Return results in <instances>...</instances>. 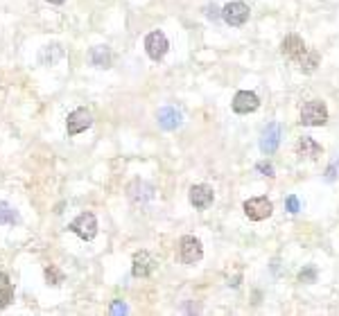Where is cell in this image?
I'll return each instance as SVG.
<instances>
[{"label":"cell","mask_w":339,"mask_h":316,"mask_svg":"<svg viewBox=\"0 0 339 316\" xmlns=\"http://www.w3.org/2000/svg\"><path fill=\"white\" fill-rule=\"evenodd\" d=\"M93 124V115H90L88 109H84V106H79L68 115V122H66V129H68V135H77L82 131H86V129Z\"/></svg>","instance_id":"8992f818"},{"label":"cell","mask_w":339,"mask_h":316,"mask_svg":"<svg viewBox=\"0 0 339 316\" xmlns=\"http://www.w3.org/2000/svg\"><path fill=\"white\" fill-rule=\"evenodd\" d=\"M296 154L298 156H305V158H312V161H316L321 154H324V149H321V145L316 143L314 138H310V135H303L301 140L296 143Z\"/></svg>","instance_id":"2e32d148"},{"label":"cell","mask_w":339,"mask_h":316,"mask_svg":"<svg viewBox=\"0 0 339 316\" xmlns=\"http://www.w3.org/2000/svg\"><path fill=\"white\" fill-rule=\"evenodd\" d=\"M203 258V246L197 237L192 235H183L179 242V260L183 264H195Z\"/></svg>","instance_id":"3957f363"},{"label":"cell","mask_w":339,"mask_h":316,"mask_svg":"<svg viewBox=\"0 0 339 316\" xmlns=\"http://www.w3.org/2000/svg\"><path fill=\"white\" fill-rule=\"evenodd\" d=\"M319 61H321V56H319V52L316 50H305V52L298 56V68L305 72V75H310V72H314L316 68H319Z\"/></svg>","instance_id":"ac0fdd59"},{"label":"cell","mask_w":339,"mask_h":316,"mask_svg":"<svg viewBox=\"0 0 339 316\" xmlns=\"http://www.w3.org/2000/svg\"><path fill=\"white\" fill-rule=\"evenodd\" d=\"M326 122H328V109L321 100H312L308 104H303L301 124H305V127H321Z\"/></svg>","instance_id":"6da1fadb"},{"label":"cell","mask_w":339,"mask_h":316,"mask_svg":"<svg viewBox=\"0 0 339 316\" xmlns=\"http://www.w3.org/2000/svg\"><path fill=\"white\" fill-rule=\"evenodd\" d=\"M188 196H190V203L197 208V210H206V208L213 203V199H215V192H213L211 185L199 183V185H192Z\"/></svg>","instance_id":"30bf717a"},{"label":"cell","mask_w":339,"mask_h":316,"mask_svg":"<svg viewBox=\"0 0 339 316\" xmlns=\"http://www.w3.org/2000/svg\"><path fill=\"white\" fill-rule=\"evenodd\" d=\"M244 214L251 222H262V219H267L271 212H274V206H271V201L267 196H256V199H247L244 201Z\"/></svg>","instance_id":"5b68a950"},{"label":"cell","mask_w":339,"mask_h":316,"mask_svg":"<svg viewBox=\"0 0 339 316\" xmlns=\"http://www.w3.org/2000/svg\"><path fill=\"white\" fill-rule=\"evenodd\" d=\"M285 208H287V212L296 214L298 210H301V201H298V196H294V194L287 196V199H285Z\"/></svg>","instance_id":"603a6c76"},{"label":"cell","mask_w":339,"mask_h":316,"mask_svg":"<svg viewBox=\"0 0 339 316\" xmlns=\"http://www.w3.org/2000/svg\"><path fill=\"white\" fill-rule=\"evenodd\" d=\"M316 275H319L316 267L308 264V267H303L301 271H298V282H303V285H312V282H316Z\"/></svg>","instance_id":"7402d4cb"},{"label":"cell","mask_w":339,"mask_h":316,"mask_svg":"<svg viewBox=\"0 0 339 316\" xmlns=\"http://www.w3.org/2000/svg\"><path fill=\"white\" fill-rule=\"evenodd\" d=\"M98 219H95V214L93 212H82V214H77L75 219H72V224H70V230L75 233L79 240H84V242H90L95 235H98Z\"/></svg>","instance_id":"7a4b0ae2"},{"label":"cell","mask_w":339,"mask_h":316,"mask_svg":"<svg viewBox=\"0 0 339 316\" xmlns=\"http://www.w3.org/2000/svg\"><path fill=\"white\" fill-rule=\"evenodd\" d=\"M222 18L229 23L231 27H242L244 23L249 21V7L244 3H240V0H235V3H229L226 7L222 9Z\"/></svg>","instance_id":"52a82bcc"},{"label":"cell","mask_w":339,"mask_h":316,"mask_svg":"<svg viewBox=\"0 0 339 316\" xmlns=\"http://www.w3.org/2000/svg\"><path fill=\"white\" fill-rule=\"evenodd\" d=\"M14 226L18 224V210L11 208L7 201H0V226Z\"/></svg>","instance_id":"ffe728a7"},{"label":"cell","mask_w":339,"mask_h":316,"mask_svg":"<svg viewBox=\"0 0 339 316\" xmlns=\"http://www.w3.org/2000/svg\"><path fill=\"white\" fill-rule=\"evenodd\" d=\"M145 50H147V56H149L152 61H161L163 56L167 54V50H170L167 36L161 30L149 32V34H147V38H145Z\"/></svg>","instance_id":"277c9868"},{"label":"cell","mask_w":339,"mask_h":316,"mask_svg":"<svg viewBox=\"0 0 339 316\" xmlns=\"http://www.w3.org/2000/svg\"><path fill=\"white\" fill-rule=\"evenodd\" d=\"M127 194L134 203H147L152 196H154V188L143 179H134L127 188Z\"/></svg>","instance_id":"7c38bea8"},{"label":"cell","mask_w":339,"mask_h":316,"mask_svg":"<svg viewBox=\"0 0 339 316\" xmlns=\"http://www.w3.org/2000/svg\"><path fill=\"white\" fill-rule=\"evenodd\" d=\"M256 169L260 174H265V176H274V165H271V163H267V161H262V163H258L256 165Z\"/></svg>","instance_id":"cb8c5ba5"},{"label":"cell","mask_w":339,"mask_h":316,"mask_svg":"<svg viewBox=\"0 0 339 316\" xmlns=\"http://www.w3.org/2000/svg\"><path fill=\"white\" fill-rule=\"evenodd\" d=\"M64 56H66V52H64V48H61L59 43H50L41 50V64L43 66H54V64H59Z\"/></svg>","instance_id":"e0dca14e"},{"label":"cell","mask_w":339,"mask_h":316,"mask_svg":"<svg viewBox=\"0 0 339 316\" xmlns=\"http://www.w3.org/2000/svg\"><path fill=\"white\" fill-rule=\"evenodd\" d=\"M45 280H48V285H61V282L66 280L64 271L59 267H54V264H48L45 267Z\"/></svg>","instance_id":"44dd1931"},{"label":"cell","mask_w":339,"mask_h":316,"mask_svg":"<svg viewBox=\"0 0 339 316\" xmlns=\"http://www.w3.org/2000/svg\"><path fill=\"white\" fill-rule=\"evenodd\" d=\"M88 61L95 68H111V61H113L111 48L109 45H93L88 50Z\"/></svg>","instance_id":"9a60e30c"},{"label":"cell","mask_w":339,"mask_h":316,"mask_svg":"<svg viewBox=\"0 0 339 316\" xmlns=\"http://www.w3.org/2000/svg\"><path fill=\"white\" fill-rule=\"evenodd\" d=\"M48 3H50V5H64L66 0H48Z\"/></svg>","instance_id":"4316f807"},{"label":"cell","mask_w":339,"mask_h":316,"mask_svg":"<svg viewBox=\"0 0 339 316\" xmlns=\"http://www.w3.org/2000/svg\"><path fill=\"white\" fill-rule=\"evenodd\" d=\"M111 314H127L129 309H127V305H124L122 301H113L111 303V309H109Z\"/></svg>","instance_id":"d4e9b609"},{"label":"cell","mask_w":339,"mask_h":316,"mask_svg":"<svg viewBox=\"0 0 339 316\" xmlns=\"http://www.w3.org/2000/svg\"><path fill=\"white\" fill-rule=\"evenodd\" d=\"M206 16L211 21H219V9L215 7V5H208V7H206Z\"/></svg>","instance_id":"484cf974"},{"label":"cell","mask_w":339,"mask_h":316,"mask_svg":"<svg viewBox=\"0 0 339 316\" xmlns=\"http://www.w3.org/2000/svg\"><path fill=\"white\" fill-rule=\"evenodd\" d=\"M181 120H183V115L174 106H163L158 111V127L165 129V131H174L177 127H181Z\"/></svg>","instance_id":"5bb4252c"},{"label":"cell","mask_w":339,"mask_h":316,"mask_svg":"<svg viewBox=\"0 0 339 316\" xmlns=\"http://www.w3.org/2000/svg\"><path fill=\"white\" fill-rule=\"evenodd\" d=\"M260 106V100L256 93H251V90H240V93H235L233 97V111L240 113V115H244V113H253L258 111Z\"/></svg>","instance_id":"8fae6325"},{"label":"cell","mask_w":339,"mask_h":316,"mask_svg":"<svg viewBox=\"0 0 339 316\" xmlns=\"http://www.w3.org/2000/svg\"><path fill=\"white\" fill-rule=\"evenodd\" d=\"M305 50L308 48H305L303 38L298 36V34H290V36H285L280 43V54L287 56V59H292V61H298V56H301Z\"/></svg>","instance_id":"4fadbf2b"},{"label":"cell","mask_w":339,"mask_h":316,"mask_svg":"<svg viewBox=\"0 0 339 316\" xmlns=\"http://www.w3.org/2000/svg\"><path fill=\"white\" fill-rule=\"evenodd\" d=\"M156 269V260L152 258V253L147 251H138L134 253V260H131V273L136 278H147L152 271Z\"/></svg>","instance_id":"9c48e42d"},{"label":"cell","mask_w":339,"mask_h":316,"mask_svg":"<svg viewBox=\"0 0 339 316\" xmlns=\"http://www.w3.org/2000/svg\"><path fill=\"white\" fill-rule=\"evenodd\" d=\"M280 145V124L278 122H271L265 127L262 135H260V149H262V154H274L276 149H278Z\"/></svg>","instance_id":"ba28073f"},{"label":"cell","mask_w":339,"mask_h":316,"mask_svg":"<svg viewBox=\"0 0 339 316\" xmlns=\"http://www.w3.org/2000/svg\"><path fill=\"white\" fill-rule=\"evenodd\" d=\"M14 301V285L9 282L7 273H0V309H5Z\"/></svg>","instance_id":"d6986e66"}]
</instances>
